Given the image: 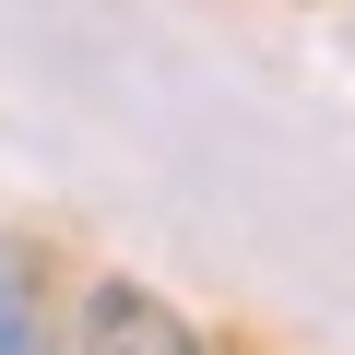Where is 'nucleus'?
I'll return each instance as SVG.
<instances>
[{"label": "nucleus", "mask_w": 355, "mask_h": 355, "mask_svg": "<svg viewBox=\"0 0 355 355\" xmlns=\"http://www.w3.org/2000/svg\"><path fill=\"white\" fill-rule=\"evenodd\" d=\"M83 355H202V331L154 284H95L83 296Z\"/></svg>", "instance_id": "nucleus-1"}, {"label": "nucleus", "mask_w": 355, "mask_h": 355, "mask_svg": "<svg viewBox=\"0 0 355 355\" xmlns=\"http://www.w3.org/2000/svg\"><path fill=\"white\" fill-rule=\"evenodd\" d=\"M0 355H60V308L24 237H0Z\"/></svg>", "instance_id": "nucleus-2"}]
</instances>
